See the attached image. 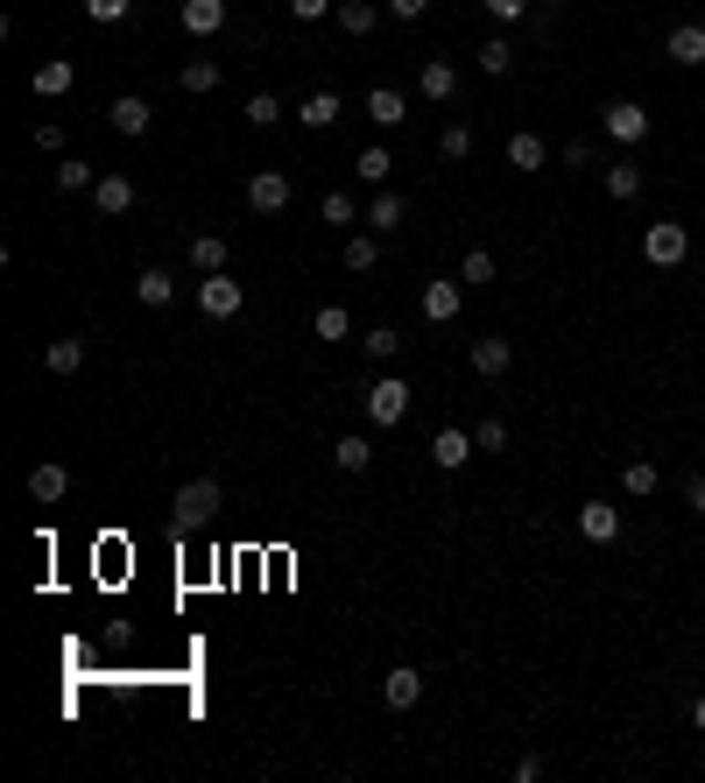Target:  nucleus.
<instances>
[{"mask_svg": "<svg viewBox=\"0 0 705 783\" xmlns=\"http://www.w3.org/2000/svg\"><path fill=\"white\" fill-rule=\"evenodd\" d=\"M381 8H388L395 22H424V14H431V0H381Z\"/></svg>", "mask_w": 705, "mask_h": 783, "instance_id": "44", "label": "nucleus"}, {"mask_svg": "<svg viewBox=\"0 0 705 783\" xmlns=\"http://www.w3.org/2000/svg\"><path fill=\"white\" fill-rule=\"evenodd\" d=\"M606 142H621V148H635V142H650V113H642L635 100H606Z\"/></svg>", "mask_w": 705, "mask_h": 783, "instance_id": "5", "label": "nucleus"}, {"mask_svg": "<svg viewBox=\"0 0 705 783\" xmlns=\"http://www.w3.org/2000/svg\"><path fill=\"white\" fill-rule=\"evenodd\" d=\"M35 148H43V156H64V127L43 121V127H35Z\"/></svg>", "mask_w": 705, "mask_h": 783, "instance_id": "45", "label": "nucleus"}, {"mask_svg": "<svg viewBox=\"0 0 705 783\" xmlns=\"http://www.w3.org/2000/svg\"><path fill=\"white\" fill-rule=\"evenodd\" d=\"M692 728H698V734H705V699H698V705H692Z\"/></svg>", "mask_w": 705, "mask_h": 783, "instance_id": "48", "label": "nucleus"}, {"mask_svg": "<svg viewBox=\"0 0 705 783\" xmlns=\"http://www.w3.org/2000/svg\"><path fill=\"white\" fill-rule=\"evenodd\" d=\"M459 282H466V290H487V282H494V255H487V247H466Z\"/></svg>", "mask_w": 705, "mask_h": 783, "instance_id": "34", "label": "nucleus"}, {"mask_svg": "<svg viewBox=\"0 0 705 783\" xmlns=\"http://www.w3.org/2000/svg\"><path fill=\"white\" fill-rule=\"evenodd\" d=\"M127 8H135V0H85L92 22H127Z\"/></svg>", "mask_w": 705, "mask_h": 783, "instance_id": "42", "label": "nucleus"}, {"mask_svg": "<svg viewBox=\"0 0 705 783\" xmlns=\"http://www.w3.org/2000/svg\"><path fill=\"white\" fill-rule=\"evenodd\" d=\"M71 85H79V64H71V56H43V64L29 71V92H35V100H64Z\"/></svg>", "mask_w": 705, "mask_h": 783, "instance_id": "9", "label": "nucleus"}, {"mask_svg": "<svg viewBox=\"0 0 705 783\" xmlns=\"http://www.w3.org/2000/svg\"><path fill=\"white\" fill-rule=\"evenodd\" d=\"M642 255H650L656 269H684V261H692V226H684V219L642 226Z\"/></svg>", "mask_w": 705, "mask_h": 783, "instance_id": "1", "label": "nucleus"}, {"mask_svg": "<svg viewBox=\"0 0 705 783\" xmlns=\"http://www.w3.org/2000/svg\"><path fill=\"white\" fill-rule=\"evenodd\" d=\"M388 169H395V156H388V148H381V142H374V148H360V156H353V177H360V184H374V190L388 184Z\"/></svg>", "mask_w": 705, "mask_h": 783, "instance_id": "28", "label": "nucleus"}, {"mask_svg": "<svg viewBox=\"0 0 705 783\" xmlns=\"http://www.w3.org/2000/svg\"><path fill=\"white\" fill-rule=\"evenodd\" d=\"M43 368H50V374H79V368H85V339H50V347H43Z\"/></svg>", "mask_w": 705, "mask_h": 783, "instance_id": "27", "label": "nucleus"}, {"mask_svg": "<svg viewBox=\"0 0 705 783\" xmlns=\"http://www.w3.org/2000/svg\"><path fill=\"white\" fill-rule=\"evenodd\" d=\"M543 163H550L543 135H529V127H522V135H508V169H543Z\"/></svg>", "mask_w": 705, "mask_h": 783, "instance_id": "25", "label": "nucleus"}, {"mask_svg": "<svg viewBox=\"0 0 705 783\" xmlns=\"http://www.w3.org/2000/svg\"><path fill=\"white\" fill-rule=\"evenodd\" d=\"M190 269H198V276H219V269H226V240H219V234H198V240H190Z\"/></svg>", "mask_w": 705, "mask_h": 783, "instance_id": "31", "label": "nucleus"}, {"mask_svg": "<svg viewBox=\"0 0 705 783\" xmlns=\"http://www.w3.org/2000/svg\"><path fill=\"white\" fill-rule=\"evenodd\" d=\"M169 297H177V276H169V269H142V276H135V303H148V311H163Z\"/></svg>", "mask_w": 705, "mask_h": 783, "instance_id": "24", "label": "nucleus"}, {"mask_svg": "<svg viewBox=\"0 0 705 783\" xmlns=\"http://www.w3.org/2000/svg\"><path fill=\"white\" fill-rule=\"evenodd\" d=\"M437 156H445V163H466V156H473V127H466V121H452L445 135H437Z\"/></svg>", "mask_w": 705, "mask_h": 783, "instance_id": "38", "label": "nucleus"}, {"mask_svg": "<svg viewBox=\"0 0 705 783\" xmlns=\"http://www.w3.org/2000/svg\"><path fill=\"white\" fill-rule=\"evenodd\" d=\"M92 205H100V219H127V213H135V177H121V169H100V184H92Z\"/></svg>", "mask_w": 705, "mask_h": 783, "instance_id": "8", "label": "nucleus"}, {"mask_svg": "<svg viewBox=\"0 0 705 783\" xmlns=\"http://www.w3.org/2000/svg\"><path fill=\"white\" fill-rule=\"evenodd\" d=\"M339 113H346V106H339V92L325 85V92H311V100H303V106H297V121H303V127H311V135H325V127L339 121Z\"/></svg>", "mask_w": 705, "mask_h": 783, "instance_id": "23", "label": "nucleus"}, {"mask_svg": "<svg viewBox=\"0 0 705 783\" xmlns=\"http://www.w3.org/2000/svg\"><path fill=\"white\" fill-rule=\"evenodd\" d=\"M698 135H705V127H698Z\"/></svg>", "mask_w": 705, "mask_h": 783, "instance_id": "49", "label": "nucleus"}, {"mask_svg": "<svg viewBox=\"0 0 705 783\" xmlns=\"http://www.w3.org/2000/svg\"><path fill=\"white\" fill-rule=\"evenodd\" d=\"M409 381L403 374H381L374 381V389H367V403H360V410H367V424H381V431H395V424H403V416H409Z\"/></svg>", "mask_w": 705, "mask_h": 783, "instance_id": "3", "label": "nucleus"}, {"mask_svg": "<svg viewBox=\"0 0 705 783\" xmlns=\"http://www.w3.org/2000/svg\"><path fill=\"white\" fill-rule=\"evenodd\" d=\"M106 121L121 127V135H148V127H156V106H148L142 92H121V100L106 106Z\"/></svg>", "mask_w": 705, "mask_h": 783, "instance_id": "11", "label": "nucleus"}, {"mask_svg": "<svg viewBox=\"0 0 705 783\" xmlns=\"http://www.w3.org/2000/svg\"><path fill=\"white\" fill-rule=\"evenodd\" d=\"M339 261H346L353 276H367L374 261H381V240H374V234H353V240H346V255H339Z\"/></svg>", "mask_w": 705, "mask_h": 783, "instance_id": "35", "label": "nucleus"}, {"mask_svg": "<svg viewBox=\"0 0 705 783\" xmlns=\"http://www.w3.org/2000/svg\"><path fill=\"white\" fill-rule=\"evenodd\" d=\"M332 466H339V473H367V466H374V437H367V431H346V437L332 445Z\"/></svg>", "mask_w": 705, "mask_h": 783, "instance_id": "21", "label": "nucleus"}, {"mask_svg": "<svg viewBox=\"0 0 705 783\" xmlns=\"http://www.w3.org/2000/svg\"><path fill=\"white\" fill-rule=\"evenodd\" d=\"M360 353H367V360H381V368H388V360L403 353V332H388V324H374V332L360 339Z\"/></svg>", "mask_w": 705, "mask_h": 783, "instance_id": "36", "label": "nucleus"}, {"mask_svg": "<svg viewBox=\"0 0 705 783\" xmlns=\"http://www.w3.org/2000/svg\"><path fill=\"white\" fill-rule=\"evenodd\" d=\"M311 332H318V339H325V347H332V339H346V332H353V311H346V303H318Z\"/></svg>", "mask_w": 705, "mask_h": 783, "instance_id": "30", "label": "nucleus"}, {"mask_svg": "<svg viewBox=\"0 0 705 783\" xmlns=\"http://www.w3.org/2000/svg\"><path fill=\"white\" fill-rule=\"evenodd\" d=\"M579 537H585V544H614V537H621V508L585 502V508H579Z\"/></svg>", "mask_w": 705, "mask_h": 783, "instance_id": "16", "label": "nucleus"}, {"mask_svg": "<svg viewBox=\"0 0 705 783\" xmlns=\"http://www.w3.org/2000/svg\"><path fill=\"white\" fill-rule=\"evenodd\" d=\"M297 22H325V14H339V0H290Z\"/></svg>", "mask_w": 705, "mask_h": 783, "instance_id": "43", "label": "nucleus"}, {"mask_svg": "<svg viewBox=\"0 0 705 783\" xmlns=\"http://www.w3.org/2000/svg\"><path fill=\"white\" fill-rule=\"evenodd\" d=\"M473 452H480V445H473V431H437V437H431V460H437V473H459V466L473 460Z\"/></svg>", "mask_w": 705, "mask_h": 783, "instance_id": "15", "label": "nucleus"}, {"mask_svg": "<svg viewBox=\"0 0 705 783\" xmlns=\"http://www.w3.org/2000/svg\"><path fill=\"white\" fill-rule=\"evenodd\" d=\"M177 22H184V35H219L226 29V0H184Z\"/></svg>", "mask_w": 705, "mask_h": 783, "instance_id": "17", "label": "nucleus"}, {"mask_svg": "<svg viewBox=\"0 0 705 783\" xmlns=\"http://www.w3.org/2000/svg\"><path fill=\"white\" fill-rule=\"evenodd\" d=\"M416 92H424L431 106H452V100H459V71H452L445 56H431V64L416 71Z\"/></svg>", "mask_w": 705, "mask_h": 783, "instance_id": "10", "label": "nucleus"}, {"mask_svg": "<svg viewBox=\"0 0 705 783\" xmlns=\"http://www.w3.org/2000/svg\"><path fill=\"white\" fill-rule=\"evenodd\" d=\"M290 121V106L276 100V92H255V100H247V127H261V135H269V127H282Z\"/></svg>", "mask_w": 705, "mask_h": 783, "instance_id": "29", "label": "nucleus"}, {"mask_svg": "<svg viewBox=\"0 0 705 783\" xmlns=\"http://www.w3.org/2000/svg\"><path fill=\"white\" fill-rule=\"evenodd\" d=\"M600 177H606V198H614V205H635L642 198V163L635 156H614Z\"/></svg>", "mask_w": 705, "mask_h": 783, "instance_id": "14", "label": "nucleus"}, {"mask_svg": "<svg viewBox=\"0 0 705 783\" xmlns=\"http://www.w3.org/2000/svg\"><path fill=\"white\" fill-rule=\"evenodd\" d=\"M684 508L705 515V473H684Z\"/></svg>", "mask_w": 705, "mask_h": 783, "instance_id": "46", "label": "nucleus"}, {"mask_svg": "<svg viewBox=\"0 0 705 783\" xmlns=\"http://www.w3.org/2000/svg\"><path fill=\"white\" fill-rule=\"evenodd\" d=\"M367 121H374V127H403V121H409V100H403L395 85H374V92H367Z\"/></svg>", "mask_w": 705, "mask_h": 783, "instance_id": "19", "label": "nucleus"}, {"mask_svg": "<svg viewBox=\"0 0 705 783\" xmlns=\"http://www.w3.org/2000/svg\"><path fill=\"white\" fill-rule=\"evenodd\" d=\"M656 481H663V473H656L650 460H628V473H621V487L635 494V502H642V494H656Z\"/></svg>", "mask_w": 705, "mask_h": 783, "instance_id": "39", "label": "nucleus"}, {"mask_svg": "<svg viewBox=\"0 0 705 783\" xmlns=\"http://www.w3.org/2000/svg\"><path fill=\"white\" fill-rule=\"evenodd\" d=\"M416 311H424L431 324H452V318L466 311V282H445V276L424 282V290H416Z\"/></svg>", "mask_w": 705, "mask_h": 783, "instance_id": "6", "label": "nucleus"}, {"mask_svg": "<svg viewBox=\"0 0 705 783\" xmlns=\"http://www.w3.org/2000/svg\"><path fill=\"white\" fill-rule=\"evenodd\" d=\"M29 494H35V502H64V494H71V466H56V460H43V466H29Z\"/></svg>", "mask_w": 705, "mask_h": 783, "instance_id": "18", "label": "nucleus"}, {"mask_svg": "<svg viewBox=\"0 0 705 783\" xmlns=\"http://www.w3.org/2000/svg\"><path fill=\"white\" fill-rule=\"evenodd\" d=\"M416 699H424V678H416L409 663H395V671L381 678V705H388V713H409Z\"/></svg>", "mask_w": 705, "mask_h": 783, "instance_id": "13", "label": "nucleus"}, {"mask_svg": "<svg viewBox=\"0 0 705 783\" xmlns=\"http://www.w3.org/2000/svg\"><path fill=\"white\" fill-rule=\"evenodd\" d=\"M219 502H226L219 481H190V487H177V502H169V523L190 537V529H205V523L219 515Z\"/></svg>", "mask_w": 705, "mask_h": 783, "instance_id": "2", "label": "nucleus"}, {"mask_svg": "<svg viewBox=\"0 0 705 783\" xmlns=\"http://www.w3.org/2000/svg\"><path fill=\"white\" fill-rule=\"evenodd\" d=\"M487 14H494V22H522L529 0H487Z\"/></svg>", "mask_w": 705, "mask_h": 783, "instance_id": "47", "label": "nucleus"}, {"mask_svg": "<svg viewBox=\"0 0 705 783\" xmlns=\"http://www.w3.org/2000/svg\"><path fill=\"white\" fill-rule=\"evenodd\" d=\"M663 56H671V64H684V71H698V64H705V29H698V22H677L671 35H663Z\"/></svg>", "mask_w": 705, "mask_h": 783, "instance_id": "12", "label": "nucleus"}, {"mask_svg": "<svg viewBox=\"0 0 705 783\" xmlns=\"http://www.w3.org/2000/svg\"><path fill=\"white\" fill-rule=\"evenodd\" d=\"M325 219H332V226H353V219H360L353 190H325Z\"/></svg>", "mask_w": 705, "mask_h": 783, "instance_id": "41", "label": "nucleus"}, {"mask_svg": "<svg viewBox=\"0 0 705 783\" xmlns=\"http://www.w3.org/2000/svg\"><path fill=\"white\" fill-rule=\"evenodd\" d=\"M403 219H409L403 190H388V184H381V190H374V205H367V226H374V234H395Z\"/></svg>", "mask_w": 705, "mask_h": 783, "instance_id": "22", "label": "nucleus"}, {"mask_svg": "<svg viewBox=\"0 0 705 783\" xmlns=\"http://www.w3.org/2000/svg\"><path fill=\"white\" fill-rule=\"evenodd\" d=\"M247 205H255L261 219L290 213V177H282V169H255V177H247Z\"/></svg>", "mask_w": 705, "mask_h": 783, "instance_id": "7", "label": "nucleus"}, {"mask_svg": "<svg viewBox=\"0 0 705 783\" xmlns=\"http://www.w3.org/2000/svg\"><path fill=\"white\" fill-rule=\"evenodd\" d=\"M473 445H480V452H508V424H501V416H480V424H473Z\"/></svg>", "mask_w": 705, "mask_h": 783, "instance_id": "40", "label": "nucleus"}, {"mask_svg": "<svg viewBox=\"0 0 705 783\" xmlns=\"http://www.w3.org/2000/svg\"><path fill=\"white\" fill-rule=\"evenodd\" d=\"M92 184H100V169H92L85 156H64V163H56V190H92Z\"/></svg>", "mask_w": 705, "mask_h": 783, "instance_id": "33", "label": "nucleus"}, {"mask_svg": "<svg viewBox=\"0 0 705 783\" xmlns=\"http://www.w3.org/2000/svg\"><path fill=\"white\" fill-rule=\"evenodd\" d=\"M219 79H226V71L212 64V56H190V64L177 71V85H184V92H198V100H205V92H219Z\"/></svg>", "mask_w": 705, "mask_h": 783, "instance_id": "26", "label": "nucleus"}, {"mask_svg": "<svg viewBox=\"0 0 705 783\" xmlns=\"http://www.w3.org/2000/svg\"><path fill=\"white\" fill-rule=\"evenodd\" d=\"M466 360H473V374H487V381H494V374H508V360H516V347L487 332V339H473V353H466Z\"/></svg>", "mask_w": 705, "mask_h": 783, "instance_id": "20", "label": "nucleus"}, {"mask_svg": "<svg viewBox=\"0 0 705 783\" xmlns=\"http://www.w3.org/2000/svg\"><path fill=\"white\" fill-rule=\"evenodd\" d=\"M198 311L212 318V324H226V318H240V311H247V290L219 269V276H205V282H198Z\"/></svg>", "mask_w": 705, "mask_h": 783, "instance_id": "4", "label": "nucleus"}, {"mask_svg": "<svg viewBox=\"0 0 705 783\" xmlns=\"http://www.w3.org/2000/svg\"><path fill=\"white\" fill-rule=\"evenodd\" d=\"M374 22H381L374 0H339V29H346V35H367Z\"/></svg>", "mask_w": 705, "mask_h": 783, "instance_id": "32", "label": "nucleus"}, {"mask_svg": "<svg viewBox=\"0 0 705 783\" xmlns=\"http://www.w3.org/2000/svg\"><path fill=\"white\" fill-rule=\"evenodd\" d=\"M480 71H487V79H508V71H516V43H501V35L480 43Z\"/></svg>", "mask_w": 705, "mask_h": 783, "instance_id": "37", "label": "nucleus"}]
</instances>
